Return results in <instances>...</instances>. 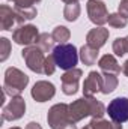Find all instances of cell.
I'll use <instances>...</instances> for the list:
<instances>
[{
    "label": "cell",
    "instance_id": "obj_22",
    "mask_svg": "<svg viewBox=\"0 0 128 129\" xmlns=\"http://www.w3.org/2000/svg\"><path fill=\"white\" fill-rule=\"evenodd\" d=\"M113 53L118 57H122V56L128 54V36L115 39V42H113Z\"/></svg>",
    "mask_w": 128,
    "mask_h": 129
},
{
    "label": "cell",
    "instance_id": "obj_4",
    "mask_svg": "<svg viewBox=\"0 0 128 129\" xmlns=\"http://www.w3.org/2000/svg\"><path fill=\"white\" fill-rule=\"evenodd\" d=\"M48 126L51 129H62L68 123H71L69 113H68V105L66 104H56L48 110L47 116Z\"/></svg>",
    "mask_w": 128,
    "mask_h": 129
},
{
    "label": "cell",
    "instance_id": "obj_24",
    "mask_svg": "<svg viewBox=\"0 0 128 129\" xmlns=\"http://www.w3.org/2000/svg\"><path fill=\"white\" fill-rule=\"evenodd\" d=\"M107 23L113 29H124V27H127L128 18H125L124 15H121L119 12H116V14H110L109 15V21Z\"/></svg>",
    "mask_w": 128,
    "mask_h": 129
},
{
    "label": "cell",
    "instance_id": "obj_12",
    "mask_svg": "<svg viewBox=\"0 0 128 129\" xmlns=\"http://www.w3.org/2000/svg\"><path fill=\"white\" fill-rule=\"evenodd\" d=\"M102 89V75L96 71L89 72V75L84 80L83 84V95L84 96H94Z\"/></svg>",
    "mask_w": 128,
    "mask_h": 129
},
{
    "label": "cell",
    "instance_id": "obj_34",
    "mask_svg": "<svg viewBox=\"0 0 128 129\" xmlns=\"http://www.w3.org/2000/svg\"><path fill=\"white\" fill-rule=\"evenodd\" d=\"M11 129H21V128H11Z\"/></svg>",
    "mask_w": 128,
    "mask_h": 129
},
{
    "label": "cell",
    "instance_id": "obj_9",
    "mask_svg": "<svg viewBox=\"0 0 128 129\" xmlns=\"http://www.w3.org/2000/svg\"><path fill=\"white\" fill-rule=\"evenodd\" d=\"M107 114L112 122L125 123L128 122V99L127 98H116L107 107Z\"/></svg>",
    "mask_w": 128,
    "mask_h": 129
},
{
    "label": "cell",
    "instance_id": "obj_16",
    "mask_svg": "<svg viewBox=\"0 0 128 129\" xmlns=\"http://www.w3.org/2000/svg\"><path fill=\"white\" fill-rule=\"evenodd\" d=\"M78 54H80V60L86 66H92L96 63V59H98V48H94L89 44H86L80 48Z\"/></svg>",
    "mask_w": 128,
    "mask_h": 129
},
{
    "label": "cell",
    "instance_id": "obj_8",
    "mask_svg": "<svg viewBox=\"0 0 128 129\" xmlns=\"http://www.w3.org/2000/svg\"><path fill=\"white\" fill-rule=\"evenodd\" d=\"M86 9H88L89 20L98 27L104 26L109 21V12L105 8V3H102L101 0H88Z\"/></svg>",
    "mask_w": 128,
    "mask_h": 129
},
{
    "label": "cell",
    "instance_id": "obj_33",
    "mask_svg": "<svg viewBox=\"0 0 128 129\" xmlns=\"http://www.w3.org/2000/svg\"><path fill=\"white\" fill-rule=\"evenodd\" d=\"M83 129H92V128H91V126H89V125H88V126H86V128H83Z\"/></svg>",
    "mask_w": 128,
    "mask_h": 129
},
{
    "label": "cell",
    "instance_id": "obj_13",
    "mask_svg": "<svg viewBox=\"0 0 128 129\" xmlns=\"http://www.w3.org/2000/svg\"><path fill=\"white\" fill-rule=\"evenodd\" d=\"M107 39H109V30L104 27H95V29L89 30L88 36H86V44L99 50L101 47L105 45Z\"/></svg>",
    "mask_w": 128,
    "mask_h": 129
},
{
    "label": "cell",
    "instance_id": "obj_28",
    "mask_svg": "<svg viewBox=\"0 0 128 129\" xmlns=\"http://www.w3.org/2000/svg\"><path fill=\"white\" fill-rule=\"evenodd\" d=\"M118 12L121 15H124L125 18H128V0H121L118 5Z\"/></svg>",
    "mask_w": 128,
    "mask_h": 129
},
{
    "label": "cell",
    "instance_id": "obj_21",
    "mask_svg": "<svg viewBox=\"0 0 128 129\" xmlns=\"http://www.w3.org/2000/svg\"><path fill=\"white\" fill-rule=\"evenodd\" d=\"M36 45H38L44 53H48L50 50H54V48H53V45H54V39H53V36L48 35V33H41L39 38H38Z\"/></svg>",
    "mask_w": 128,
    "mask_h": 129
},
{
    "label": "cell",
    "instance_id": "obj_29",
    "mask_svg": "<svg viewBox=\"0 0 128 129\" xmlns=\"http://www.w3.org/2000/svg\"><path fill=\"white\" fill-rule=\"evenodd\" d=\"M26 129H42V128H41L39 123H36V122H30V123H27Z\"/></svg>",
    "mask_w": 128,
    "mask_h": 129
},
{
    "label": "cell",
    "instance_id": "obj_19",
    "mask_svg": "<svg viewBox=\"0 0 128 129\" xmlns=\"http://www.w3.org/2000/svg\"><path fill=\"white\" fill-rule=\"evenodd\" d=\"M89 126L92 129H122V123L109 122V120H104V119H92Z\"/></svg>",
    "mask_w": 128,
    "mask_h": 129
},
{
    "label": "cell",
    "instance_id": "obj_6",
    "mask_svg": "<svg viewBox=\"0 0 128 129\" xmlns=\"http://www.w3.org/2000/svg\"><path fill=\"white\" fill-rule=\"evenodd\" d=\"M68 113H69V119L72 123H78L80 120H83L84 117L92 114V107H91V96H83L77 101H74L72 104L68 105Z\"/></svg>",
    "mask_w": 128,
    "mask_h": 129
},
{
    "label": "cell",
    "instance_id": "obj_20",
    "mask_svg": "<svg viewBox=\"0 0 128 129\" xmlns=\"http://www.w3.org/2000/svg\"><path fill=\"white\" fill-rule=\"evenodd\" d=\"M80 12H81V9H80V5L77 2L75 3H68L63 9V17L66 21L72 23V21H75L80 17Z\"/></svg>",
    "mask_w": 128,
    "mask_h": 129
},
{
    "label": "cell",
    "instance_id": "obj_5",
    "mask_svg": "<svg viewBox=\"0 0 128 129\" xmlns=\"http://www.w3.org/2000/svg\"><path fill=\"white\" fill-rule=\"evenodd\" d=\"M41 33L38 32V27L32 24H26V26H20L17 27L12 33V41L18 45H24V47H30L38 42Z\"/></svg>",
    "mask_w": 128,
    "mask_h": 129
},
{
    "label": "cell",
    "instance_id": "obj_30",
    "mask_svg": "<svg viewBox=\"0 0 128 129\" xmlns=\"http://www.w3.org/2000/svg\"><path fill=\"white\" fill-rule=\"evenodd\" d=\"M122 72H124L125 77H128V60L124 63V66H122Z\"/></svg>",
    "mask_w": 128,
    "mask_h": 129
},
{
    "label": "cell",
    "instance_id": "obj_11",
    "mask_svg": "<svg viewBox=\"0 0 128 129\" xmlns=\"http://www.w3.org/2000/svg\"><path fill=\"white\" fill-rule=\"evenodd\" d=\"M56 95V87L50 81H38L32 89V98L36 102H47Z\"/></svg>",
    "mask_w": 128,
    "mask_h": 129
},
{
    "label": "cell",
    "instance_id": "obj_31",
    "mask_svg": "<svg viewBox=\"0 0 128 129\" xmlns=\"http://www.w3.org/2000/svg\"><path fill=\"white\" fill-rule=\"evenodd\" d=\"M62 129H77V125L71 122V123H68L66 126H63V128H62Z\"/></svg>",
    "mask_w": 128,
    "mask_h": 129
},
{
    "label": "cell",
    "instance_id": "obj_23",
    "mask_svg": "<svg viewBox=\"0 0 128 129\" xmlns=\"http://www.w3.org/2000/svg\"><path fill=\"white\" fill-rule=\"evenodd\" d=\"M54 42H59V44H66V41H69L71 38V32L65 27V26H57L54 27V30L51 33Z\"/></svg>",
    "mask_w": 128,
    "mask_h": 129
},
{
    "label": "cell",
    "instance_id": "obj_32",
    "mask_svg": "<svg viewBox=\"0 0 128 129\" xmlns=\"http://www.w3.org/2000/svg\"><path fill=\"white\" fill-rule=\"evenodd\" d=\"M62 2L68 5V3H75V2H78V0H62Z\"/></svg>",
    "mask_w": 128,
    "mask_h": 129
},
{
    "label": "cell",
    "instance_id": "obj_18",
    "mask_svg": "<svg viewBox=\"0 0 128 129\" xmlns=\"http://www.w3.org/2000/svg\"><path fill=\"white\" fill-rule=\"evenodd\" d=\"M118 84H119L118 75H115V74H102V89H101V93H104V95L112 93L118 87Z\"/></svg>",
    "mask_w": 128,
    "mask_h": 129
},
{
    "label": "cell",
    "instance_id": "obj_27",
    "mask_svg": "<svg viewBox=\"0 0 128 129\" xmlns=\"http://www.w3.org/2000/svg\"><path fill=\"white\" fill-rule=\"evenodd\" d=\"M15 3V6H23V8H29V6H33V5H38L41 3L42 0H11Z\"/></svg>",
    "mask_w": 128,
    "mask_h": 129
},
{
    "label": "cell",
    "instance_id": "obj_7",
    "mask_svg": "<svg viewBox=\"0 0 128 129\" xmlns=\"http://www.w3.org/2000/svg\"><path fill=\"white\" fill-rule=\"evenodd\" d=\"M26 113V102L21 96H14L11 98L9 104L3 107L2 111V120L3 122H14L18 120L24 116Z\"/></svg>",
    "mask_w": 128,
    "mask_h": 129
},
{
    "label": "cell",
    "instance_id": "obj_17",
    "mask_svg": "<svg viewBox=\"0 0 128 129\" xmlns=\"http://www.w3.org/2000/svg\"><path fill=\"white\" fill-rule=\"evenodd\" d=\"M14 9H15L17 21H18V24H20V26H21L24 21H30V20H33V18L36 17V14H38V11H36V8H35V6H29V8L15 6Z\"/></svg>",
    "mask_w": 128,
    "mask_h": 129
},
{
    "label": "cell",
    "instance_id": "obj_15",
    "mask_svg": "<svg viewBox=\"0 0 128 129\" xmlns=\"http://www.w3.org/2000/svg\"><path fill=\"white\" fill-rule=\"evenodd\" d=\"M98 66H99V69H101L104 74H115V75H118V74L122 71V68L119 66L118 60H116L115 56H112V54L102 56V57L98 60Z\"/></svg>",
    "mask_w": 128,
    "mask_h": 129
},
{
    "label": "cell",
    "instance_id": "obj_26",
    "mask_svg": "<svg viewBox=\"0 0 128 129\" xmlns=\"http://www.w3.org/2000/svg\"><path fill=\"white\" fill-rule=\"evenodd\" d=\"M56 68H57V64L54 62V57H53V54H48L47 56V59H45V63H44V75H53L54 74V71H56Z\"/></svg>",
    "mask_w": 128,
    "mask_h": 129
},
{
    "label": "cell",
    "instance_id": "obj_25",
    "mask_svg": "<svg viewBox=\"0 0 128 129\" xmlns=\"http://www.w3.org/2000/svg\"><path fill=\"white\" fill-rule=\"evenodd\" d=\"M9 53H11V42L9 39L2 38L0 39V62H5L9 57Z\"/></svg>",
    "mask_w": 128,
    "mask_h": 129
},
{
    "label": "cell",
    "instance_id": "obj_14",
    "mask_svg": "<svg viewBox=\"0 0 128 129\" xmlns=\"http://www.w3.org/2000/svg\"><path fill=\"white\" fill-rule=\"evenodd\" d=\"M18 24L15 9H12L8 5L0 6V27L2 30H12V27Z\"/></svg>",
    "mask_w": 128,
    "mask_h": 129
},
{
    "label": "cell",
    "instance_id": "obj_3",
    "mask_svg": "<svg viewBox=\"0 0 128 129\" xmlns=\"http://www.w3.org/2000/svg\"><path fill=\"white\" fill-rule=\"evenodd\" d=\"M21 57L24 59L26 66L36 72V74H42L44 72V63H45V53L38 47V45H30V47H24V50L21 51Z\"/></svg>",
    "mask_w": 128,
    "mask_h": 129
},
{
    "label": "cell",
    "instance_id": "obj_1",
    "mask_svg": "<svg viewBox=\"0 0 128 129\" xmlns=\"http://www.w3.org/2000/svg\"><path fill=\"white\" fill-rule=\"evenodd\" d=\"M29 77L20 71L18 68H8L5 71V83H3V93L8 96H21V92L27 87Z\"/></svg>",
    "mask_w": 128,
    "mask_h": 129
},
{
    "label": "cell",
    "instance_id": "obj_10",
    "mask_svg": "<svg viewBox=\"0 0 128 129\" xmlns=\"http://www.w3.org/2000/svg\"><path fill=\"white\" fill-rule=\"evenodd\" d=\"M81 75H83V72L78 68H72L69 71H65V74L62 75V92L66 96H72L77 93Z\"/></svg>",
    "mask_w": 128,
    "mask_h": 129
},
{
    "label": "cell",
    "instance_id": "obj_2",
    "mask_svg": "<svg viewBox=\"0 0 128 129\" xmlns=\"http://www.w3.org/2000/svg\"><path fill=\"white\" fill-rule=\"evenodd\" d=\"M53 57H54L57 68L63 71H69L75 68V64L78 62V53L72 44H59L57 47H54Z\"/></svg>",
    "mask_w": 128,
    "mask_h": 129
}]
</instances>
